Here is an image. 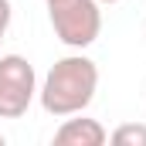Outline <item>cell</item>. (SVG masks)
I'll return each mask as SVG.
<instances>
[{
	"label": "cell",
	"mask_w": 146,
	"mask_h": 146,
	"mask_svg": "<svg viewBox=\"0 0 146 146\" xmlns=\"http://www.w3.org/2000/svg\"><path fill=\"white\" fill-rule=\"evenodd\" d=\"M99 3H102V7H112V3H119V0H99Z\"/></svg>",
	"instance_id": "52a82bcc"
},
{
	"label": "cell",
	"mask_w": 146,
	"mask_h": 146,
	"mask_svg": "<svg viewBox=\"0 0 146 146\" xmlns=\"http://www.w3.org/2000/svg\"><path fill=\"white\" fill-rule=\"evenodd\" d=\"M115 146H146V126L143 122H122L109 133Z\"/></svg>",
	"instance_id": "5b68a950"
},
{
	"label": "cell",
	"mask_w": 146,
	"mask_h": 146,
	"mask_svg": "<svg viewBox=\"0 0 146 146\" xmlns=\"http://www.w3.org/2000/svg\"><path fill=\"white\" fill-rule=\"evenodd\" d=\"M48 21L54 37L75 51L95 44L102 34V3L99 0H48Z\"/></svg>",
	"instance_id": "7a4b0ae2"
},
{
	"label": "cell",
	"mask_w": 146,
	"mask_h": 146,
	"mask_svg": "<svg viewBox=\"0 0 146 146\" xmlns=\"http://www.w3.org/2000/svg\"><path fill=\"white\" fill-rule=\"evenodd\" d=\"M0 146H3V133H0Z\"/></svg>",
	"instance_id": "ba28073f"
},
{
	"label": "cell",
	"mask_w": 146,
	"mask_h": 146,
	"mask_svg": "<svg viewBox=\"0 0 146 146\" xmlns=\"http://www.w3.org/2000/svg\"><path fill=\"white\" fill-rule=\"evenodd\" d=\"M10 21H14V7H10V0H0V41H3V34H7Z\"/></svg>",
	"instance_id": "8992f818"
},
{
	"label": "cell",
	"mask_w": 146,
	"mask_h": 146,
	"mask_svg": "<svg viewBox=\"0 0 146 146\" xmlns=\"http://www.w3.org/2000/svg\"><path fill=\"white\" fill-rule=\"evenodd\" d=\"M95 92H99V65L88 54H65V58H58L48 68L41 88H37L41 109L48 115H54V119L85 112L92 106Z\"/></svg>",
	"instance_id": "6da1fadb"
},
{
	"label": "cell",
	"mask_w": 146,
	"mask_h": 146,
	"mask_svg": "<svg viewBox=\"0 0 146 146\" xmlns=\"http://www.w3.org/2000/svg\"><path fill=\"white\" fill-rule=\"evenodd\" d=\"M37 95L34 65L24 54H0V119H21Z\"/></svg>",
	"instance_id": "3957f363"
},
{
	"label": "cell",
	"mask_w": 146,
	"mask_h": 146,
	"mask_svg": "<svg viewBox=\"0 0 146 146\" xmlns=\"http://www.w3.org/2000/svg\"><path fill=\"white\" fill-rule=\"evenodd\" d=\"M106 139H109L106 126H102L99 119L82 115V112H78V119L65 115V122H61L58 133H54V143L58 146H102Z\"/></svg>",
	"instance_id": "277c9868"
},
{
	"label": "cell",
	"mask_w": 146,
	"mask_h": 146,
	"mask_svg": "<svg viewBox=\"0 0 146 146\" xmlns=\"http://www.w3.org/2000/svg\"><path fill=\"white\" fill-rule=\"evenodd\" d=\"M44 3H48V0H44Z\"/></svg>",
	"instance_id": "9c48e42d"
}]
</instances>
